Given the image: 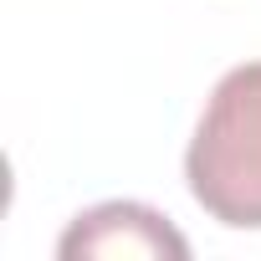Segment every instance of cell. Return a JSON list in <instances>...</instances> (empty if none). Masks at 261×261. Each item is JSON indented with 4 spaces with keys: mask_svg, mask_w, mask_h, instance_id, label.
I'll list each match as a JSON object with an SVG mask.
<instances>
[{
    "mask_svg": "<svg viewBox=\"0 0 261 261\" xmlns=\"http://www.w3.org/2000/svg\"><path fill=\"white\" fill-rule=\"evenodd\" d=\"M185 179L210 220L261 230V62L230 67L215 82L185 154Z\"/></svg>",
    "mask_w": 261,
    "mask_h": 261,
    "instance_id": "1",
    "label": "cell"
},
{
    "mask_svg": "<svg viewBox=\"0 0 261 261\" xmlns=\"http://www.w3.org/2000/svg\"><path fill=\"white\" fill-rule=\"evenodd\" d=\"M57 256H67V261H77V256H169V261H185L190 241L149 205L108 200V205L82 210L67 225V236L57 241Z\"/></svg>",
    "mask_w": 261,
    "mask_h": 261,
    "instance_id": "2",
    "label": "cell"
}]
</instances>
